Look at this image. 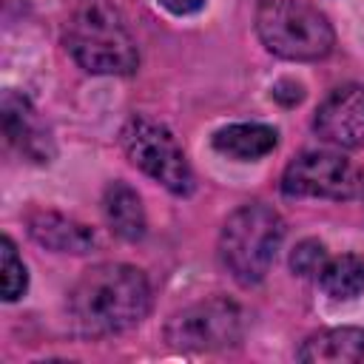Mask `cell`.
<instances>
[{"label": "cell", "instance_id": "4", "mask_svg": "<svg viewBox=\"0 0 364 364\" xmlns=\"http://www.w3.org/2000/svg\"><path fill=\"white\" fill-rule=\"evenodd\" d=\"M256 34L264 48L284 60H321L333 51L330 20L304 0H264L256 9Z\"/></svg>", "mask_w": 364, "mask_h": 364}, {"label": "cell", "instance_id": "9", "mask_svg": "<svg viewBox=\"0 0 364 364\" xmlns=\"http://www.w3.org/2000/svg\"><path fill=\"white\" fill-rule=\"evenodd\" d=\"M3 131L6 139L11 145H17L20 154H26L34 162H46L51 156V136L43 128L37 111L31 108V102L26 97H20L17 91H6L3 94Z\"/></svg>", "mask_w": 364, "mask_h": 364}, {"label": "cell", "instance_id": "5", "mask_svg": "<svg viewBox=\"0 0 364 364\" xmlns=\"http://www.w3.org/2000/svg\"><path fill=\"white\" fill-rule=\"evenodd\" d=\"M119 142H122L125 156L139 171H145L151 179L162 182L171 193L185 196L193 191L191 165H188L179 142L173 139V134L162 122L136 114L122 125Z\"/></svg>", "mask_w": 364, "mask_h": 364}, {"label": "cell", "instance_id": "10", "mask_svg": "<svg viewBox=\"0 0 364 364\" xmlns=\"http://www.w3.org/2000/svg\"><path fill=\"white\" fill-rule=\"evenodd\" d=\"M299 361L310 364H364V330L361 327H330L304 338Z\"/></svg>", "mask_w": 364, "mask_h": 364}, {"label": "cell", "instance_id": "3", "mask_svg": "<svg viewBox=\"0 0 364 364\" xmlns=\"http://www.w3.org/2000/svg\"><path fill=\"white\" fill-rule=\"evenodd\" d=\"M282 239V216L262 202H250L228 216L219 236V259L239 284L250 287L267 276Z\"/></svg>", "mask_w": 364, "mask_h": 364}, {"label": "cell", "instance_id": "11", "mask_svg": "<svg viewBox=\"0 0 364 364\" xmlns=\"http://www.w3.org/2000/svg\"><path fill=\"white\" fill-rule=\"evenodd\" d=\"M28 233L43 247H51L57 253H88L94 247V233L54 210H40L28 219Z\"/></svg>", "mask_w": 364, "mask_h": 364}, {"label": "cell", "instance_id": "6", "mask_svg": "<svg viewBox=\"0 0 364 364\" xmlns=\"http://www.w3.org/2000/svg\"><path fill=\"white\" fill-rule=\"evenodd\" d=\"M245 333V313L230 299H205L182 313H176L168 327L165 338L179 350L208 353V350H225L239 344Z\"/></svg>", "mask_w": 364, "mask_h": 364}, {"label": "cell", "instance_id": "16", "mask_svg": "<svg viewBox=\"0 0 364 364\" xmlns=\"http://www.w3.org/2000/svg\"><path fill=\"white\" fill-rule=\"evenodd\" d=\"M327 264V250L321 242L316 239H304L293 247L290 253V267L299 273V276H318L321 267Z\"/></svg>", "mask_w": 364, "mask_h": 364}, {"label": "cell", "instance_id": "14", "mask_svg": "<svg viewBox=\"0 0 364 364\" xmlns=\"http://www.w3.org/2000/svg\"><path fill=\"white\" fill-rule=\"evenodd\" d=\"M321 290L330 299H355L364 293V259H358L355 253H341L327 259V264L318 273Z\"/></svg>", "mask_w": 364, "mask_h": 364}, {"label": "cell", "instance_id": "12", "mask_svg": "<svg viewBox=\"0 0 364 364\" xmlns=\"http://www.w3.org/2000/svg\"><path fill=\"white\" fill-rule=\"evenodd\" d=\"M279 142V134L270 125L262 122H239V125H228L222 131L213 134V148L230 159H242V162H253L267 156Z\"/></svg>", "mask_w": 364, "mask_h": 364}, {"label": "cell", "instance_id": "7", "mask_svg": "<svg viewBox=\"0 0 364 364\" xmlns=\"http://www.w3.org/2000/svg\"><path fill=\"white\" fill-rule=\"evenodd\" d=\"M284 196L313 199H355L364 191L361 171L336 151H307L296 156L282 173Z\"/></svg>", "mask_w": 364, "mask_h": 364}, {"label": "cell", "instance_id": "13", "mask_svg": "<svg viewBox=\"0 0 364 364\" xmlns=\"http://www.w3.org/2000/svg\"><path fill=\"white\" fill-rule=\"evenodd\" d=\"M102 210L117 236L125 242H136L145 236V210L136 191L125 182H111L102 193Z\"/></svg>", "mask_w": 364, "mask_h": 364}, {"label": "cell", "instance_id": "8", "mask_svg": "<svg viewBox=\"0 0 364 364\" xmlns=\"http://www.w3.org/2000/svg\"><path fill=\"white\" fill-rule=\"evenodd\" d=\"M316 134L338 148L364 145V85H341L324 97L313 119Z\"/></svg>", "mask_w": 364, "mask_h": 364}, {"label": "cell", "instance_id": "18", "mask_svg": "<svg viewBox=\"0 0 364 364\" xmlns=\"http://www.w3.org/2000/svg\"><path fill=\"white\" fill-rule=\"evenodd\" d=\"M159 3L173 14H193L205 6V0H159Z\"/></svg>", "mask_w": 364, "mask_h": 364}, {"label": "cell", "instance_id": "17", "mask_svg": "<svg viewBox=\"0 0 364 364\" xmlns=\"http://www.w3.org/2000/svg\"><path fill=\"white\" fill-rule=\"evenodd\" d=\"M273 97H276L282 105H296V102H301L304 91H301L299 82H293V80H282V82L273 88Z\"/></svg>", "mask_w": 364, "mask_h": 364}, {"label": "cell", "instance_id": "15", "mask_svg": "<svg viewBox=\"0 0 364 364\" xmlns=\"http://www.w3.org/2000/svg\"><path fill=\"white\" fill-rule=\"evenodd\" d=\"M28 287V273L26 264L9 236L0 239V290L6 301H17Z\"/></svg>", "mask_w": 364, "mask_h": 364}, {"label": "cell", "instance_id": "2", "mask_svg": "<svg viewBox=\"0 0 364 364\" xmlns=\"http://www.w3.org/2000/svg\"><path fill=\"white\" fill-rule=\"evenodd\" d=\"M65 46L91 74H134L139 65L136 43L108 0H80L74 6Z\"/></svg>", "mask_w": 364, "mask_h": 364}, {"label": "cell", "instance_id": "1", "mask_svg": "<svg viewBox=\"0 0 364 364\" xmlns=\"http://www.w3.org/2000/svg\"><path fill=\"white\" fill-rule=\"evenodd\" d=\"M151 310V284L134 264L105 262L85 270L68 293L71 327L82 336H114Z\"/></svg>", "mask_w": 364, "mask_h": 364}]
</instances>
